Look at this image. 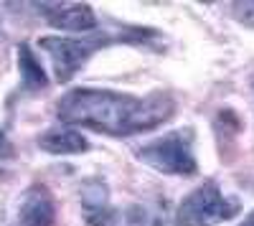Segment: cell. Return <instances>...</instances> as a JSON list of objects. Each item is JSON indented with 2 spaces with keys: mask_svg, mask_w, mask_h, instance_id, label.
I'll return each instance as SVG.
<instances>
[{
  "mask_svg": "<svg viewBox=\"0 0 254 226\" xmlns=\"http://www.w3.org/2000/svg\"><path fill=\"white\" fill-rule=\"evenodd\" d=\"M193 127H181L163 135L160 140L150 142L137 150V160L150 166L158 173L165 175H196L198 173V163L193 155Z\"/></svg>",
  "mask_w": 254,
  "mask_h": 226,
  "instance_id": "cell-4",
  "label": "cell"
},
{
  "mask_svg": "<svg viewBox=\"0 0 254 226\" xmlns=\"http://www.w3.org/2000/svg\"><path fill=\"white\" fill-rule=\"evenodd\" d=\"M239 226H254V209H252V211L247 214V219H244V221H242Z\"/></svg>",
  "mask_w": 254,
  "mask_h": 226,
  "instance_id": "cell-13",
  "label": "cell"
},
{
  "mask_svg": "<svg viewBox=\"0 0 254 226\" xmlns=\"http://www.w3.org/2000/svg\"><path fill=\"white\" fill-rule=\"evenodd\" d=\"M13 155H15L13 142H10V137L5 135V130L0 127V160H10Z\"/></svg>",
  "mask_w": 254,
  "mask_h": 226,
  "instance_id": "cell-12",
  "label": "cell"
},
{
  "mask_svg": "<svg viewBox=\"0 0 254 226\" xmlns=\"http://www.w3.org/2000/svg\"><path fill=\"white\" fill-rule=\"evenodd\" d=\"M160 33L153 28L140 26H122L117 31L97 33V36H81V38H64V36H49L41 38V49L51 56L56 81L66 84L76 76V71L92 58L97 49L112 46V44H150Z\"/></svg>",
  "mask_w": 254,
  "mask_h": 226,
  "instance_id": "cell-2",
  "label": "cell"
},
{
  "mask_svg": "<svg viewBox=\"0 0 254 226\" xmlns=\"http://www.w3.org/2000/svg\"><path fill=\"white\" fill-rule=\"evenodd\" d=\"M239 211V198L224 196L216 180H203L181 201L176 211V226H219L234 219Z\"/></svg>",
  "mask_w": 254,
  "mask_h": 226,
  "instance_id": "cell-3",
  "label": "cell"
},
{
  "mask_svg": "<svg viewBox=\"0 0 254 226\" xmlns=\"http://www.w3.org/2000/svg\"><path fill=\"white\" fill-rule=\"evenodd\" d=\"M81 209L87 226H122V214L110 203V188L102 178H89L81 186Z\"/></svg>",
  "mask_w": 254,
  "mask_h": 226,
  "instance_id": "cell-6",
  "label": "cell"
},
{
  "mask_svg": "<svg viewBox=\"0 0 254 226\" xmlns=\"http://www.w3.org/2000/svg\"><path fill=\"white\" fill-rule=\"evenodd\" d=\"M15 226H20V224H15Z\"/></svg>",
  "mask_w": 254,
  "mask_h": 226,
  "instance_id": "cell-14",
  "label": "cell"
},
{
  "mask_svg": "<svg viewBox=\"0 0 254 226\" xmlns=\"http://www.w3.org/2000/svg\"><path fill=\"white\" fill-rule=\"evenodd\" d=\"M18 69H20V84L26 92H41L49 87L46 71L41 66V61L36 58V54L31 51L28 44L18 46Z\"/></svg>",
  "mask_w": 254,
  "mask_h": 226,
  "instance_id": "cell-9",
  "label": "cell"
},
{
  "mask_svg": "<svg viewBox=\"0 0 254 226\" xmlns=\"http://www.w3.org/2000/svg\"><path fill=\"white\" fill-rule=\"evenodd\" d=\"M214 127H216V135H219V148H224V142L234 145L237 135L242 132V119L234 110H219Z\"/></svg>",
  "mask_w": 254,
  "mask_h": 226,
  "instance_id": "cell-10",
  "label": "cell"
},
{
  "mask_svg": "<svg viewBox=\"0 0 254 226\" xmlns=\"http://www.w3.org/2000/svg\"><path fill=\"white\" fill-rule=\"evenodd\" d=\"M38 148L46 150L51 155H79L89 150L87 137H81L76 130H49L44 135H38Z\"/></svg>",
  "mask_w": 254,
  "mask_h": 226,
  "instance_id": "cell-8",
  "label": "cell"
},
{
  "mask_svg": "<svg viewBox=\"0 0 254 226\" xmlns=\"http://www.w3.org/2000/svg\"><path fill=\"white\" fill-rule=\"evenodd\" d=\"M18 224L20 226H56V203L46 186H31L18 209Z\"/></svg>",
  "mask_w": 254,
  "mask_h": 226,
  "instance_id": "cell-7",
  "label": "cell"
},
{
  "mask_svg": "<svg viewBox=\"0 0 254 226\" xmlns=\"http://www.w3.org/2000/svg\"><path fill=\"white\" fill-rule=\"evenodd\" d=\"M229 13L237 23L254 28V0H239V3H229Z\"/></svg>",
  "mask_w": 254,
  "mask_h": 226,
  "instance_id": "cell-11",
  "label": "cell"
},
{
  "mask_svg": "<svg viewBox=\"0 0 254 226\" xmlns=\"http://www.w3.org/2000/svg\"><path fill=\"white\" fill-rule=\"evenodd\" d=\"M49 26L71 33H89L99 26V18L87 3H36L33 5Z\"/></svg>",
  "mask_w": 254,
  "mask_h": 226,
  "instance_id": "cell-5",
  "label": "cell"
},
{
  "mask_svg": "<svg viewBox=\"0 0 254 226\" xmlns=\"http://www.w3.org/2000/svg\"><path fill=\"white\" fill-rule=\"evenodd\" d=\"M176 97L168 92L135 97L112 89L76 87L59 99L56 117L69 127H89L110 137H130L158 130L176 114Z\"/></svg>",
  "mask_w": 254,
  "mask_h": 226,
  "instance_id": "cell-1",
  "label": "cell"
}]
</instances>
